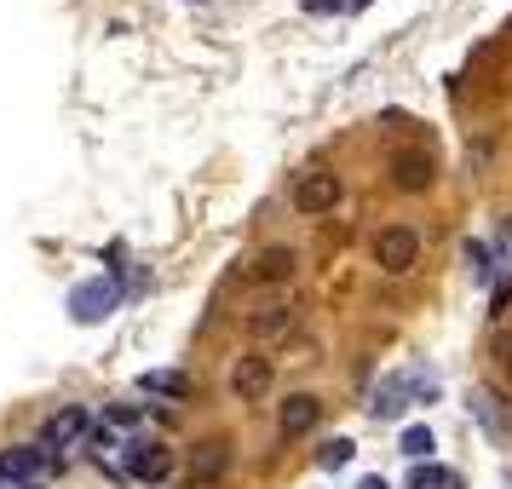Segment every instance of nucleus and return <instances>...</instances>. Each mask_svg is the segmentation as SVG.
<instances>
[{
    "label": "nucleus",
    "mask_w": 512,
    "mask_h": 489,
    "mask_svg": "<svg viewBox=\"0 0 512 489\" xmlns=\"http://www.w3.org/2000/svg\"><path fill=\"white\" fill-rule=\"evenodd\" d=\"M415 259H420V236L409 231V225H392V231L374 236V265H380L386 277H403Z\"/></svg>",
    "instance_id": "1"
},
{
    "label": "nucleus",
    "mask_w": 512,
    "mask_h": 489,
    "mask_svg": "<svg viewBox=\"0 0 512 489\" xmlns=\"http://www.w3.org/2000/svg\"><path fill=\"white\" fill-rule=\"evenodd\" d=\"M386 173H392V185L403 190V196H420V190H432V179H438V162H432L426 150H392Z\"/></svg>",
    "instance_id": "2"
},
{
    "label": "nucleus",
    "mask_w": 512,
    "mask_h": 489,
    "mask_svg": "<svg viewBox=\"0 0 512 489\" xmlns=\"http://www.w3.org/2000/svg\"><path fill=\"white\" fill-rule=\"evenodd\" d=\"M340 202V179L334 173H300V185H294V208L305 219H317V213H334Z\"/></svg>",
    "instance_id": "3"
},
{
    "label": "nucleus",
    "mask_w": 512,
    "mask_h": 489,
    "mask_svg": "<svg viewBox=\"0 0 512 489\" xmlns=\"http://www.w3.org/2000/svg\"><path fill=\"white\" fill-rule=\"evenodd\" d=\"M271 380H277V369H271V357H236V369H231V392L242 397V403H254V397L271 392Z\"/></svg>",
    "instance_id": "4"
},
{
    "label": "nucleus",
    "mask_w": 512,
    "mask_h": 489,
    "mask_svg": "<svg viewBox=\"0 0 512 489\" xmlns=\"http://www.w3.org/2000/svg\"><path fill=\"white\" fill-rule=\"evenodd\" d=\"M41 472H47V449H35V443L0 455V484H35Z\"/></svg>",
    "instance_id": "5"
},
{
    "label": "nucleus",
    "mask_w": 512,
    "mask_h": 489,
    "mask_svg": "<svg viewBox=\"0 0 512 489\" xmlns=\"http://www.w3.org/2000/svg\"><path fill=\"white\" fill-rule=\"evenodd\" d=\"M317 420H323V403H317L311 392H294V397H288V403L277 409V426L288 432V438H305Z\"/></svg>",
    "instance_id": "6"
},
{
    "label": "nucleus",
    "mask_w": 512,
    "mask_h": 489,
    "mask_svg": "<svg viewBox=\"0 0 512 489\" xmlns=\"http://www.w3.org/2000/svg\"><path fill=\"white\" fill-rule=\"evenodd\" d=\"M81 432H87V409H58V415L41 426V443H35V449H47V455L52 449H70Z\"/></svg>",
    "instance_id": "7"
},
{
    "label": "nucleus",
    "mask_w": 512,
    "mask_h": 489,
    "mask_svg": "<svg viewBox=\"0 0 512 489\" xmlns=\"http://www.w3.org/2000/svg\"><path fill=\"white\" fill-rule=\"evenodd\" d=\"M127 472L144 478V484H162L167 472H173V455H167L162 443H133V449H127Z\"/></svg>",
    "instance_id": "8"
},
{
    "label": "nucleus",
    "mask_w": 512,
    "mask_h": 489,
    "mask_svg": "<svg viewBox=\"0 0 512 489\" xmlns=\"http://www.w3.org/2000/svg\"><path fill=\"white\" fill-rule=\"evenodd\" d=\"M70 305H75V317H81V323H98V317L116 305V282H81Z\"/></svg>",
    "instance_id": "9"
},
{
    "label": "nucleus",
    "mask_w": 512,
    "mask_h": 489,
    "mask_svg": "<svg viewBox=\"0 0 512 489\" xmlns=\"http://www.w3.org/2000/svg\"><path fill=\"white\" fill-rule=\"evenodd\" d=\"M225 466H231V449H225V443H202L196 461H190V484H219Z\"/></svg>",
    "instance_id": "10"
},
{
    "label": "nucleus",
    "mask_w": 512,
    "mask_h": 489,
    "mask_svg": "<svg viewBox=\"0 0 512 489\" xmlns=\"http://www.w3.org/2000/svg\"><path fill=\"white\" fill-rule=\"evenodd\" d=\"M294 328H300L294 305H265V311H254V334L259 340H288Z\"/></svg>",
    "instance_id": "11"
},
{
    "label": "nucleus",
    "mask_w": 512,
    "mask_h": 489,
    "mask_svg": "<svg viewBox=\"0 0 512 489\" xmlns=\"http://www.w3.org/2000/svg\"><path fill=\"white\" fill-rule=\"evenodd\" d=\"M409 392H415V380H386V386L374 392L369 415H374V420H397L403 409H409Z\"/></svg>",
    "instance_id": "12"
},
{
    "label": "nucleus",
    "mask_w": 512,
    "mask_h": 489,
    "mask_svg": "<svg viewBox=\"0 0 512 489\" xmlns=\"http://www.w3.org/2000/svg\"><path fill=\"white\" fill-rule=\"evenodd\" d=\"M294 265H300L294 248H265V254L254 259V277L259 282H288V277H294Z\"/></svg>",
    "instance_id": "13"
},
{
    "label": "nucleus",
    "mask_w": 512,
    "mask_h": 489,
    "mask_svg": "<svg viewBox=\"0 0 512 489\" xmlns=\"http://www.w3.org/2000/svg\"><path fill=\"white\" fill-rule=\"evenodd\" d=\"M139 392H150V397H185L190 380L179 369H150V374H139Z\"/></svg>",
    "instance_id": "14"
},
{
    "label": "nucleus",
    "mask_w": 512,
    "mask_h": 489,
    "mask_svg": "<svg viewBox=\"0 0 512 489\" xmlns=\"http://www.w3.org/2000/svg\"><path fill=\"white\" fill-rule=\"evenodd\" d=\"M472 415L484 420L495 438H507V415H501V397L489 392V386H484V392H472Z\"/></svg>",
    "instance_id": "15"
},
{
    "label": "nucleus",
    "mask_w": 512,
    "mask_h": 489,
    "mask_svg": "<svg viewBox=\"0 0 512 489\" xmlns=\"http://www.w3.org/2000/svg\"><path fill=\"white\" fill-rule=\"evenodd\" d=\"M351 449H357L351 438H334V443H323V449H317V466H328V472H340V466H351Z\"/></svg>",
    "instance_id": "16"
},
{
    "label": "nucleus",
    "mask_w": 512,
    "mask_h": 489,
    "mask_svg": "<svg viewBox=\"0 0 512 489\" xmlns=\"http://www.w3.org/2000/svg\"><path fill=\"white\" fill-rule=\"evenodd\" d=\"M397 449H403L409 461H420V455H432V432H426V426H409V432H403V443H397Z\"/></svg>",
    "instance_id": "17"
},
{
    "label": "nucleus",
    "mask_w": 512,
    "mask_h": 489,
    "mask_svg": "<svg viewBox=\"0 0 512 489\" xmlns=\"http://www.w3.org/2000/svg\"><path fill=\"white\" fill-rule=\"evenodd\" d=\"M415 489H455V472H443V466H432V472H420Z\"/></svg>",
    "instance_id": "18"
},
{
    "label": "nucleus",
    "mask_w": 512,
    "mask_h": 489,
    "mask_svg": "<svg viewBox=\"0 0 512 489\" xmlns=\"http://www.w3.org/2000/svg\"><path fill=\"white\" fill-rule=\"evenodd\" d=\"M466 259H472V271H478V277H489V254L478 248V242H466Z\"/></svg>",
    "instance_id": "19"
},
{
    "label": "nucleus",
    "mask_w": 512,
    "mask_h": 489,
    "mask_svg": "<svg viewBox=\"0 0 512 489\" xmlns=\"http://www.w3.org/2000/svg\"><path fill=\"white\" fill-rule=\"evenodd\" d=\"M110 420H116V426H133V420H139V409H133V403H116V409H110Z\"/></svg>",
    "instance_id": "20"
},
{
    "label": "nucleus",
    "mask_w": 512,
    "mask_h": 489,
    "mask_svg": "<svg viewBox=\"0 0 512 489\" xmlns=\"http://www.w3.org/2000/svg\"><path fill=\"white\" fill-rule=\"evenodd\" d=\"M357 489H392V484H386V478H363Z\"/></svg>",
    "instance_id": "21"
},
{
    "label": "nucleus",
    "mask_w": 512,
    "mask_h": 489,
    "mask_svg": "<svg viewBox=\"0 0 512 489\" xmlns=\"http://www.w3.org/2000/svg\"><path fill=\"white\" fill-rule=\"evenodd\" d=\"M507 242H512V219H507Z\"/></svg>",
    "instance_id": "22"
},
{
    "label": "nucleus",
    "mask_w": 512,
    "mask_h": 489,
    "mask_svg": "<svg viewBox=\"0 0 512 489\" xmlns=\"http://www.w3.org/2000/svg\"><path fill=\"white\" fill-rule=\"evenodd\" d=\"M507 357H512V346H507Z\"/></svg>",
    "instance_id": "23"
}]
</instances>
